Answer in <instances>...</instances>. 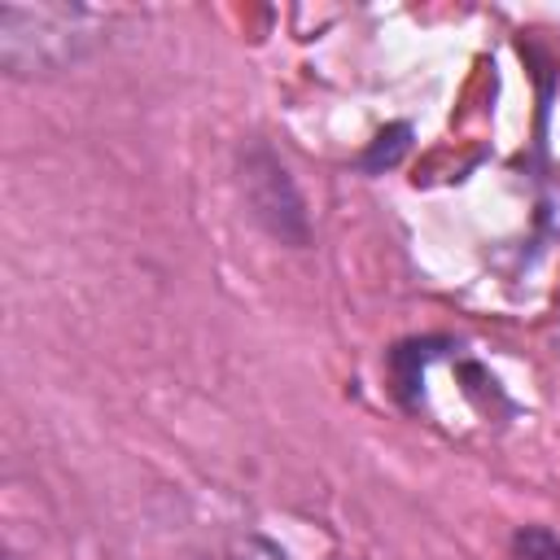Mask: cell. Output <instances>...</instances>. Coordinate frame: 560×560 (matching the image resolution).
<instances>
[{
  "mask_svg": "<svg viewBox=\"0 0 560 560\" xmlns=\"http://www.w3.org/2000/svg\"><path fill=\"white\" fill-rule=\"evenodd\" d=\"M411 136H416L411 122H389V127H381L376 140L359 153V171H363V175H381V171L398 166V162L407 158V149H411Z\"/></svg>",
  "mask_w": 560,
  "mask_h": 560,
  "instance_id": "obj_3",
  "label": "cell"
},
{
  "mask_svg": "<svg viewBox=\"0 0 560 560\" xmlns=\"http://www.w3.org/2000/svg\"><path fill=\"white\" fill-rule=\"evenodd\" d=\"M262 551H267V556H271V560H289V556H284V551H280V547H271V542H262Z\"/></svg>",
  "mask_w": 560,
  "mask_h": 560,
  "instance_id": "obj_5",
  "label": "cell"
},
{
  "mask_svg": "<svg viewBox=\"0 0 560 560\" xmlns=\"http://www.w3.org/2000/svg\"><path fill=\"white\" fill-rule=\"evenodd\" d=\"M512 547H516V560H560V538L547 525H521Z\"/></svg>",
  "mask_w": 560,
  "mask_h": 560,
  "instance_id": "obj_4",
  "label": "cell"
},
{
  "mask_svg": "<svg viewBox=\"0 0 560 560\" xmlns=\"http://www.w3.org/2000/svg\"><path fill=\"white\" fill-rule=\"evenodd\" d=\"M109 18L88 4H0V66L44 79L79 66L105 44Z\"/></svg>",
  "mask_w": 560,
  "mask_h": 560,
  "instance_id": "obj_1",
  "label": "cell"
},
{
  "mask_svg": "<svg viewBox=\"0 0 560 560\" xmlns=\"http://www.w3.org/2000/svg\"><path fill=\"white\" fill-rule=\"evenodd\" d=\"M241 192H245L254 223L271 241L289 245V249H306V241H311L306 201H302L289 166L280 162V153L267 140H254L241 149Z\"/></svg>",
  "mask_w": 560,
  "mask_h": 560,
  "instance_id": "obj_2",
  "label": "cell"
}]
</instances>
